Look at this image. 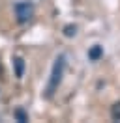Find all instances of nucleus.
Listing matches in <instances>:
<instances>
[{
  "label": "nucleus",
  "mask_w": 120,
  "mask_h": 123,
  "mask_svg": "<svg viewBox=\"0 0 120 123\" xmlns=\"http://www.w3.org/2000/svg\"><path fill=\"white\" fill-rule=\"evenodd\" d=\"M64 67H66V58H64V56H58V58L54 60V65H52L51 80H49V86H47L45 97H52L54 90H56V88H58V84L62 82V73H64Z\"/></svg>",
  "instance_id": "f257e3e1"
},
{
  "label": "nucleus",
  "mask_w": 120,
  "mask_h": 123,
  "mask_svg": "<svg viewBox=\"0 0 120 123\" xmlns=\"http://www.w3.org/2000/svg\"><path fill=\"white\" fill-rule=\"evenodd\" d=\"M15 15H17V21L19 23H28L30 19L34 17V6L30 2H17L15 4Z\"/></svg>",
  "instance_id": "f03ea898"
},
{
  "label": "nucleus",
  "mask_w": 120,
  "mask_h": 123,
  "mask_svg": "<svg viewBox=\"0 0 120 123\" xmlns=\"http://www.w3.org/2000/svg\"><path fill=\"white\" fill-rule=\"evenodd\" d=\"M13 65H15V75H17V78H22V75H24V60H22L21 56H15Z\"/></svg>",
  "instance_id": "7ed1b4c3"
},
{
  "label": "nucleus",
  "mask_w": 120,
  "mask_h": 123,
  "mask_svg": "<svg viewBox=\"0 0 120 123\" xmlns=\"http://www.w3.org/2000/svg\"><path fill=\"white\" fill-rule=\"evenodd\" d=\"M101 56H103V47H99V45H94V47L88 50V58H90L92 62H98Z\"/></svg>",
  "instance_id": "20e7f679"
},
{
  "label": "nucleus",
  "mask_w": 120,
  "mask_h": 123,
  "mask_svg": "<svg viewBox=\"0 0 120 123\" xmlns=\"http://www.w3.org/2000/svg\"><path fill=\"white\" fill-rule=\"evenodd\" d=\"M111 117L114 121H120V101H116L111 106Z\"/></svg>",
  "instance_id": "39448f33"
},
{
  "label": "nucleus",
  "mask_w": 120,
  "mask_h": 123,
  "mask_svg": "<svg viewBox=\"0 0 120 123\" xmlns=\"http://www.w3.org/2000/svg\"><path fill=\"white\" fill-rule=\"evenodd\" d=\"M75 34H77V26H75V24H68V26H64V36H66V37H73Z\"/></svg>",
  "instance_id": "423d86ee"
},
{
  "label": "nucleus",
  "mask_w": 120,
  "mask_h": 123,
  "mask_svg": "<svg viewBox=\"0 0 120 123\" xmlns=\"http://www.w3.org/2000/svg\"><path fill=\"white\" fill-rule=\"evenodd\" d=\"M15 117H17V119H19V121H21V123L28 121V116L24 114V112H22L21 108H19V110H15Z\"/></svg>",
  "instance_id": "0eeeda50"
}]
</instances>
